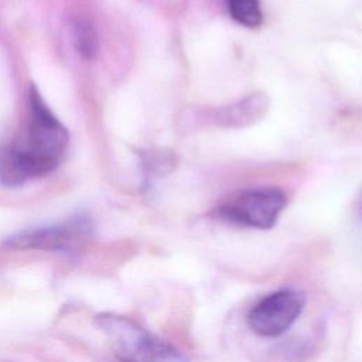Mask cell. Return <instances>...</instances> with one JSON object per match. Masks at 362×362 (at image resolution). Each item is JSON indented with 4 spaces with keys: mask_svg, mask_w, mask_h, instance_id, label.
I'll use <instances>...</instances> for the list:
<instances>
[{
    "mask_svg": "<svg viewBox=\"0 0 362 362\" xmlns=\"http://www.w3.org/2000/svg\"><path fill=\"white\" fill-rule=\"evenodd\" d=\"M226 8L230 18L246 28H257L263 23L260 0H226Z\"/></svg>",
    "mask_w": 362,
    "mask_h": 362,
    "instance_id": "obj_8",
    "label": "cell"
},
{
    "mask_svg": "<svg viewBox=\"0 0 362 362\" xmlns=\"http://www.w3.org/2000/svg\"><path fill=\"white\" fill-rule=\"evenodd\" d=\"M71 38L75 51L83 59H93L99 51V40L93 24L85 17L71 21Z\"/></svg>",
    "mask_w": 362,
    "mask_h": 362,
    "instance_id": "obj_7",
    "label": "cell"
},
{
    "mask_svg": "<svg viewBox=\"0 0 362 362\" xmlns=\"http://www.w3.org/2000/svg\"><path fill=\"white\" fill-rule=\"evenodd\" d=\"M69 134L38 89L27 95V122L21 133L0 147V184L14 188L52 173L68 147Z\"/></svg>",
    "mask_w": 362,
    "mask_h": 362,
    "instance_id": "obj_1",
    "label": "cell"
},
{
    "mask_svg": "<svg viewBox=\"0 0 362 362\" xmlns=\"http://www.w3.org/2000/svg\"><path fill=\"white\" fill-rule=\"evenodd\" d=\"M287 205L286 194L276 187L247 188L216 208L215 215L229 223L270 229Z\"/></svg>",
    "mask_w": 362,
    "mask_h": 362,
    "instance_id": "obj_3",
    "label": "cell"
},
{
    "mask_svg": "<svg viewBox=\"0 0 362 362\" xmlns=\"http://www.w3.org/2000/svg\"><path fill=\"white\" fill-rule=\"evenodd\" d=\"M92 232L90 219L78 214L62 222L28 228L4 240V246L16 250L69 252L81 246Z\"/></svg>",
    "mask_w": 362,
    "mask_h": 362,
    "instance_id": "obj_4",
    "label": "cell"
},
{
    "mask_svg": "<svg viewBox=\"0 0 362 362\" xmlns=\"http://www.w3.org/2000/svg\"><path fill=\"white\" fill-rule=\"evenodd\" d=\"M141 164L148 174H167L175 165V158L171 153L165 151H146L141 154Z\"/></svg>",
    "mask_w": 362,
    "mask_h": 362,
    "instance_id": "obj_9",
    "label": "cell"
},
{
    "mask_svg": "<svg viewBox=\"0 0 362 362\" xmlns=\"http://www.w3.org/2000/svg\"><path fill=\"white\" fill-rule=\"evenodd\" d=\"M269 110V98L263 92H255L228 106L214 112V122L221 127L242 129L262 120Z\"/></svg>",
    "mask_w": 362,
    "mask_h": 362,
    "instance_id": "obj_6",
    "label": "cell"
},
{
    "mask_svg": "<svg viewBox=\"0 0 362 362\" xmlns=\"http://www.w3.org/2000/svg\"><path fill=\"white\" fill-rule=\"evenodd\" d=\"M95 321L119 362L182 361L177 349L129 317L105 313Z\"/></svg>",
    "mask_w": 362,
    "mask_h": 362,
    "instance_id": "obj_2",
    "label": "cell"
},
{
    "mask_svg": "<svg viewBox=\"0 0 362 362\" xmlns=\"http://www.w3.org/2000/svg\"><path fill=\"white\" fill-rule=\"evenodd\" d=\"M304 304L305 296L301 291L290 288L274 291L256 303L247 315V324L260 337H279L300 317Z\"/></svg>",
    "mask_w": 362,
    "mask_h": 362,
    "instance_id": "obj_5",
    "label": "cell"
}]
</instances>
